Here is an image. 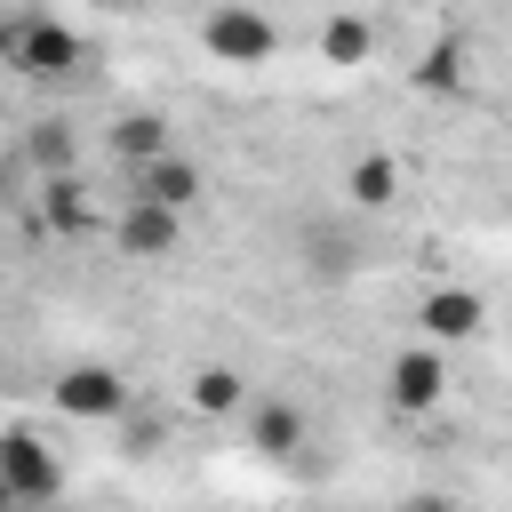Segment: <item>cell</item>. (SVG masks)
Listing matches in <instances>:
<instances>
[{
    "instance_id": "1",
    "label": "cell",
    "mask_w": 512,
    "mask_h": 512,
    "mask_svg": "<svg viewBox=\"0 0 512 512\" xmlns=\"http://www.w3.org/2000/svg\"><path fill=\"white\" fill-rule=\"evenodd\" d=\"M200 48H208L216 64L256 72V64H272V56H280V32H272V16H264V8L224 0V8H208V16H200Z\"/></svg>"
},
{
    "instance_id": "2",
    "label": "cell",
    "mask_w": 512,
    "mask_h": 512,
    "mask_svg": "<svg viewBox=\"0 0 512 512\" xmlns=\"http://www.w3.org/2000/svg\"><path fill=\"white\" fill-rule=\"evenodd\" d=\"M0 56H8L24 80H64V72H80V32H72L64 16H16V24L0 32Z\"/></svg>"
},
{
    "instance_id": "3",
    "label": "cell",
    "mask_w": 512,
    "mask_h": 512,
    "mask_svg": "<svg viewBox=\"0 0 512 512\" xmlns=\"http://www.w3.org/2000/svg\"><path fill=\"white\" fill-rule=\"evenodd\" d=\"M56 496H64V464H56V448H40L24 424L0 432V504L32 512V504H56Z\"/></svg>"
},
{
    "instance_id": "4",
    "label": "cell",
    "mask_w": 512,
    "mask_h": 512,
    "mask_svg": "<svg viewBox=\"0 0 512 512\" xmlns=\"http://www.w3.org/2000/svg\"><path fill=\"white\" fill-rule=\"evenodd\" d=\"M384 400L400 408V416H432L440 400H448V352L424 336V344H408V352H392V368H384Z\"/></svg>"
},
{
    "instance_id": "5",
    "label": "cell",
    "mask_w": 512,
    "mask_h": 512,
    "mask_svg": "<svg viewBox=\"0 0 512 512\" xmlns=\"http://www.w3.org/2000/svg\"><path fill=\"white\" fill-rule=\"evenodd\" d=\"M56 408H64L72 424H112V416H128V384H120V368H104V360H72V368L56 376Z\"/></svg>"
},
{
    "instance_id": "6",
    "label": "cell",
    "mask_w": 512,
    "mask_h": 512,
    "mask_svg": "<svg viewBox=\"0 0 512 512\" xmlns=\"http://www.w3.org/2000/svg\"><path fill=\"white\" fill-rule=\"evenodd\" d=\"M176 232H184V208H168V200H152V192H128V208H120V224H112L120 256H144V264L168 256Z\"/></svg>"
},
{
    "instance_id": "7",
    "label": "cell",
    "mask_w": 512,
    "mask_h": 512,
    "mask_svg": "<svg viewBox=\"0 0 512 512\" xmlns=\"http://www.w3.org/2000/svg\"><path fill=\"white\" fill-rule=\"evenodd\" d=\"M480 320H488V304H480L472 288H432V296L416 304V328H424L432 344H464V336H480Z\"/></svg>"
},
{
    "instance_id": "8",
    "label": "cell",
    "mask_w": 512,
    "mask_h": 512,
    "mask_svg": "<svg viewBox=\"0 0 512 512\" xmlns=\"http://www.w3.org/2000/svg\"><path fill=\"white\" fill-rule=\"evenodd\" d=\"M248 448H256V456H296V448H304V408H288V400H248Z\"/></svg>"
},
{
    "instance_id": "9",
    "label": "cell",
    "mask_w": 512,
    "mask_h": 512,
    "mask_svg": "<svg viewBox=\"0 0 512 512\" xmlns=\"http://www.w3.org/2000/svg\"><path fill=\"white\" fill-rule=\"evenodd\" d=\"M368 56H376V24H368V16H352V8H344V16H328V24H320V64L360 72Z\"/></svg>"
},
{
    "instance_id": "10",
    "label": "cell",
    "mask_w": 512,
    "mask_h": 512,
    "mask_svg": "<svg viewBox=\"0 0 512 512\" xmlns=\"http://www.w3.org/2000/svg\"><path fill=\"white\" fill-rule=\"evenodd\" d=\"M160 152H168V120H160V112H120V120H112V160H120L128 176H136L144 160H160Z\"/></svg>"
},
{
    "instance_id": "11",
    "label": "cell",
    "mask_w": 512,
    "mask_h": 512,
    "mask_svg": "<svg viewBox=\"0 0 512 512\" xmlns=\"http://www.w3.org/2000/svg\"><path fill=\"white\" fill-rule=\"evenodd\" d=\"M344 192H352V208H392L400 200V160L392 152H360L352 176H344Z\"/></svg>"
},
{
    "instance_id": "12",
    "label": "cell",
    "mask_w": 512,
    "mask_h": 512,
    "mask_svg": "<svg viewBox=\"0 0 512 512\" xmlns=\"http://www.w3.org/2000/svg\"><path fill=\"white\" fill-rule=\"evenodd\" d=\"M136 192H152V200H168V208H192V200H200V168L176 160V152H160V160L136 168Z\"/></svg>"
},
{
    "instance_id": "13",
    "label": "cell",
    "mask_w": 512,
    "mask_h": 512,
    "mask_svg": "<svg viewBox=\"0 0 512 512\" xmlns=\"http://www.w3.org/2000/svg\"><path fill=\"white\" fill-rule=\"evenodd\" d=\"M248 408V376L240 368H192V416H240Z\"/></svg>"
},
{
    "instance_id": "14",
    "label": "cell",
    "mask_w": 512,
    "mask_h": 512,
    "mask_svg": "<svg viewBox=\"0 0 512 512\" xmlns=\"http://www.w3.org/2000/svg\"><path fill=\"white\" fill-rule=\"evenodd\" d=\"M40 216H48L56 232H88V216H96V208H88V184H80L72 168H64V176H40Z\"/></svg>"
},
{
    "instance_id": "15",
    "label": "cell",
    "mask_w": 512,
    "mask_h": 512,
    "mask_svg": "<svg viewBox=\"0 0 512 512\" xmlns=\"http://www.w3.org/2000/svg\"><path fill=\"white\" fill-rule=\"evenodd\" d=\"M24 160H32V168H40V176H64V168H72V160H80V136H72V128H64V120H40V128H32V136H24Z\"/></svg>"
},
{
    "instance_id": "16",
    "label": "cell",
    "mask_w": 512,
    "mask_h": 512,
    "mask_svg": "<svg viewBox=\"0 0 512 512\" xmlns=\"http://www.w3.org/2000/svg\"><path fill=\"white\" fill-rule=\"evenodd\" d=\"M456 80H464V48H456V40H432V48L416 56V88H424V96H448Z\"/></svg>"
},
{
    "instance_id": "17",
    "label": "cell",
    "mask_w": 512,
    "mask_h": 512,
    "mask_svg": "<svg viewBox=\"0 0 512 512\" xmlns=\"http://www.w3.org/2000/svg\"><path fill=\"white\" fill-rule=\"evenodd\" d=\"M104 8H136V0H104Z\"/></svg>"
}]
</instances>
